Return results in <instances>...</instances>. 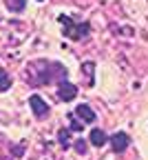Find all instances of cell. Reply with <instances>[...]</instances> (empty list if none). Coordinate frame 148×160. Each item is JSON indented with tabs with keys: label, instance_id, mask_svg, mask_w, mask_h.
I'll use <instances>...</instances> for the list:
<instances>
[{
	"label": "cell",
	"instance_id": "cell-1",
	"mask_svg": "<svg viewBox=\"0 0 148 160\" xmlns=\"http://www.w3.org/2000/svg\"><path fill=\"white\" fill-rule=\"evenodd\" d=\"M35 69H38V73L33 76L31 85H44V82H51L55 78H60V80L67 78V69L60 67L58 62H44V60H40L35 65Z\"/></svg>",
	"mask_w": 148,
	"mask_h": 160
},
{
	"label": "cell",
	"instance_id": "cell-2",
	"mask_svg": "<svg viewBox=\"0 0 148 160\" xmlns=\"http://www.w3.org/2000/svg\"><path fill=\"white\" fill-rule=\"evenodd\" d=\"M60 22H62V33L67 38H73V40H80L84 36H89V25H75L69 16H60Z\"/></svg>",
	"mask_w": 148,
	"mask_h": 160
},
{
	"label": "cell",
	"instance_id": "cell-3",
	"mask_svg": "<svg viewBox=\"0 0 148 160\" xmlns=\"http://www.w3.org/2000/svg\"><path fill=\"white\" fill-rule=\"evenodd\" d=\"M58 96H60V100H64V102H71V100L77 96V87L71 85L69 80H62L60 87H58Z\"/></svg>",
	"mask_w": 148,
	"mask_h": 160
},
{
	"label": "cell",
	"instance_id": "cell-4",
	"mask_svg": "<svg viewBox=\"0 0 148 160\" xmlns=\"http://www.w3.org/2000/svg\"><path fill=\"white\" fill-rule=\"evenodd\" d=\"M29 105H31V111H33L35 118H44V116L49 113V105H47L40 96H31V98H29Z\"/></svg>",
	"mask_w": 148,
	"mask_h": 160
},
{
	"label": "cell",
	"instance_id": "cell-5",
	"mask_svg": "<svg viewBox=\"0 0 148 160\" xmlns=\"http://www.w3.org/2000/svg\"><path fill=\"white\" fill-rule=\"evenodd\" d=\"M111 145H113V151H115V153H122V151H126V149H128V145H131V138H128V133L119 131V133H115V136L111 138Z\"/></svg>",
	"mask_w": 148,
	"mask_h": 160
},
{
	"label": "cell",
	"instance_id": "cell-6",
	"mask_svg": "<svg viewBox=\"0 0 148 160\" xmlns=\"http://www.w3.org/2000/svg\"><path fill=\"white\" fill-rule=\"evenodd\" d=\"M75 118H80L82 122H93V120H95V111H93L89 105H77Z\"/></svg>",
	"mask_w": 148,
	"mask_h": 160
},
{
	"label": "cell",
	"instance_id": "cell-7",
	"mask_svg": "<svg viewBox=\"0 0 148 160\" xmlns=\"http://www.w3.org/2000/svg\"><path fill=\"white\" fill-rule=\"evenodd\" d=\"M89 140H91V145H93V147H104V145L109 142V136L104 133L102 129H93V131H91V138H89Z\"/></svg>",
	"mask_w": 148,
	"mask_h": 160
},
{
	"label": "cell",
	"instance_id": "cell-8",
	"mask_svg": "<svg viewBox=\"0 0 148 160\" xmlns=\"http://www.w3.org/2000/svg\"><path fill=\"white\" fill-rule=\"evenodd\" d=\"M5 2H7L9 11H13V13H22L27 7V0H5Z\"/></svg>",
	"mask_w": 148,
	"mask_h": 160
},
{
	"label": "cell",
	"instance_id": "cell-9",
	"mask_svg": "<svg viewBox=\"0 0 148 160\" xmlns=\"http://www.w3.org/2000/svg\"><path fill=\"white\" fill-rule=\"evenodd\" d=\"M9 87H11V78L7 76L5 69H0V91H7Z\"/></svg>",
	"mask_w": 148,
	"mask_h": 160
},
{
	"label": "cell",
	"instance_id": "cell-10",
	"mask_svg": "<svg viewBox=\"0 0 148 160\" xmlns=\"http://www.w3.org/2000/svg\"><path fill=\"white\" fill-rule=\"evenodd\" d=\"M69 133H71L69 129H62V131H60L58 140H60V145H62V147H69V142H71V136H69Z\"/></svg>",
	"mask_w": 148,
	"mask_h": 160
},
{
	"label": "cell",
	"instance_id": "cell-11",
	"mask_svg": "<svg viewBox=\"0 0 148 160\" xmlns=\"http://www.w3.org/2000/svg\"><path fill=\"white\" fill-rule=\"evenodd\" d=\"M82 69L86 71V76L91 78L89 82H93V71H95V62H84V65H82Z\"/></svg>",
	"mask_w": 148,
	"mask_h": 160
},
{
	"label": "cell",
	"instance_id": "cell-12",
	"mask_svg": "<svg viewBox=\"0 0 148 160\" xmlns=\"http://www.w3.org/2000/svg\"><path fill=\"white\" fill-rule=\"evenodd\" d=\"M86 147H89V145H86V140H77V142H75V151L82 153V156L86 153Z\"/></svg>",
	"mask_w": 148,
	"mask_h": 160
},
{
	"label": "cell",
	"instance_id": "cell-13",
	"mask_svg": "<svg viewBox=\"0 0 148 160\" xmlns=\"http://www.w3.org/2000/svg\"><path fill=\"white\" fill-rule=\"evenodd\" d=\"M69 118H71V127H73L75 131H80L84 122H82V120H80V122H77V120H75V113H69Z\"/></svg>",
	"mask_w": 148,
	"mask_h": 160
},
{
	"label": "cell",
	"instance_id": "cell-14",
	"mask_svg": "<svg viewBox=\"0 0 148 160\" xmlns=\"http://www.w3.org/2000/svg\"><path fill=\"white\" fill-rule=\"evenodd\" d=\"M38 2H42V0H38Z\"/></svg>",
	"mask_w": 148,
	"mask_h": 160
},
{
	"label": "cell",
	"instance_id": "cell-15",
	"mask_svg": "<svg viewBox=\"0 0 148 160\" xmlns=\"http://www.w3.org/2000/svg\"><path fill=\"white\" fill-rule=\"evenodd\" d=\"M0 160H5V158H0Z\"/></svg>",
	"mask_w": 148,
	"mask_h": 160
}]
</instances>
